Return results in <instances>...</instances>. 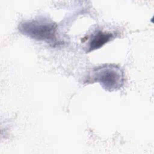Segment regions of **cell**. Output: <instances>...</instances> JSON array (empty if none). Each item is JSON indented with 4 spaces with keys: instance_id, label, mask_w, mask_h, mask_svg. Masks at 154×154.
Masks as SVG:
<instances>
[{
    "instance_id": "2",
    "label": "cell",
    "mask_w": 154,
    "mask_h": 154,
    "mask_svg": "<svg viewBox=\"0 0 154 154\" xmlns=\"http://www.w3.org/2000/svg\"><path fill=\"white\" fill-rule=\"evenodd\" d=\"M93 81L99 82L104 88L109 91L117 90L123 84V74L116 66H106L98 67L93 71Z\"/></svg>"
},
{
    "instance_id": "3",
    "label": "cell",
    "mask_w": 154,
    "mask_h": 154,
    "mask_svg": "<svg viewBox=\"0 0 154 154\" xmlns=\"http://www.w3.org/2000/svg\"><path fill=\"white\" fill-rule=\"evenodd\" d=\"M113 38V34L111 32L97 31L91 38L88 46L87 52L93 51L101 48L105 43Z\"/></svg>"
},
{
    "instance_id": "1",
    "label": "cell",
    "mask_w": 154,
    "mask_h": 154,
    "mask_svg": "<svg viewBox=\"0 0 154 154\" xmlns=\"http://www.w3.org/2000/svg\"><path fill=\"white\" fill-rule=\"evenodd\" d=\"M57 24L46 19H36L20 24L19 31L33 39L49 43L57 42Z\"/></svg>"
}]
</instances>
